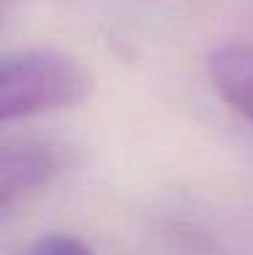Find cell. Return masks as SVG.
Listing matches in <instances>:
<instances>
[{
    "mask_svg": "<svg viewBox=\"0 0 253 255\" xmlns=\"http://www.w3.org/2000/svg\"><path fill=\"white\" fill-rule=\"evenodd\" d=\"M93 90L79 60L55 49L16 52L0 60V125L60 109H74Z\"/></svg>",
    "mask_w": 253,
    "mask_h": 255,
    "instance_id": "6da1fadb",
    "label": "cell"
},
{
    "mask_svg": "<svg viewBox=\"0 0 253 255\" xmlns=\"http://www.w3.org/2000/svg\"><path fill=\"white\" fill-rule=\"evenodd\" d=\"M63 168L60 149L41 141H16L0 147V212L44 187Z\"/></svg>",
    "mask_w": 253,
    "mask_h": 255,
    "instance_id": "7a4b0ae2",
    "label": "cell"
},
{
    "mask_svg": "<svg viewBox=\"0 0 253 255\" xmlns=\"http://www.w3.org/2000/svg\"><path fill=\"white\" fill-rule=\"evenodd\" d=\"M207 74L215 93L253 123V44L229 41L210 52Z\"/></svg>",
    "mask_w": 253,
    "mask_h": 255,
    "instance_id": "3957f363",
    "label": "cell"
},
{
    "mask_svg": "<svg viewBox=\"0 0 253 255\" xmlns=\"http://www.w3.org/2000/svg\"><path fill=\"white\" fill-rule=\"evenodd\" d=\"M30 255H93V250L76 236L46 234L30 247Z\"/></svg>",
    "mask_w": 253,
    "mask_h": 255,
    "instance_id": "277c9868",
    "label": "cell"
},
{
    "mask_svg": "<svg viewBox=\"0 0 253 255\" xmlns=\"http://www.w3.org/2000/svg\"><path fill=\"white\" fill-rule=\"evenodd\" d=\"M0 11H3V5H0Z\"/></svg>",
    "mask_w": 253,
    "mask_h": 255,
    "instance_id": "5b68a950",
    "label": "cell"
}]
</instances>
